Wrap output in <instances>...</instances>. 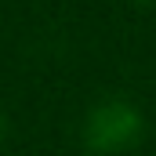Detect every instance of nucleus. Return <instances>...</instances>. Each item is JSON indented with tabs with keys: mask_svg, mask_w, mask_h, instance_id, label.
<instances>
[{
	"mask_svg": "<svg viewBox=\"0 0 156 156\" xmlns=\"http://www.w3.org/2000/svg\"><path fill=\"white\" fill-rule=\"evenodd\" d=\"M4 134H7V116L0 113V142H4Z\"/></svg>",
	"mask_w": 156,
	"mask_h": 156,
	"instance_id": "2",
	"label": "nucleus"
},
{
	"mask_svg": "<svg viewBox=\"0 0 156 156\" xmlns=\"http://www.w3.org/2000/svg\"><path fill=\"white\" fill-rule=\"evenodd\" d=\"M134 4H156V0H134Z\"/></svg>",
	"mask_w": 156,
	"mask_h": 156,
	"instance_id": "3",
	"label": "nucleus"
},
{
	"mask_svg": "<svg viewBox=\"0 0 156 156\" xmlns=\"http://www.w3.org/2000/svg\"><path fill=\"white\" fill-rule=\"evenodd\" d=\"M80 134H83V145L94 156H120V153H131L142 142L145 116L127 98H102L87 109Z\"/></svg>",
	"mask_w": 156,
	"mask_h": 156,
	"instance_id": "1",
	"label": "nucleus"
}]
</instances>
